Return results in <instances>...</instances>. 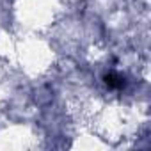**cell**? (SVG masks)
Returning a JSON list of instances; mask_svg holds the SVG:
<instances>
[{"mask_svg": "<svg viewBox=\"0 0 151 151\" xmlns=\"http://www.w3.org/2000/svg\"><path fill=\"white\" fill-rule=\"evenodd\" d=\"M105 84L109 87H123L124 80L119 77V75H116V73H109V75H105Z\"/></svg>", "mask_w": 151, "mask_h": 151, "instance_id": "6da1fadb", "label": "cell"}]
</instances>
